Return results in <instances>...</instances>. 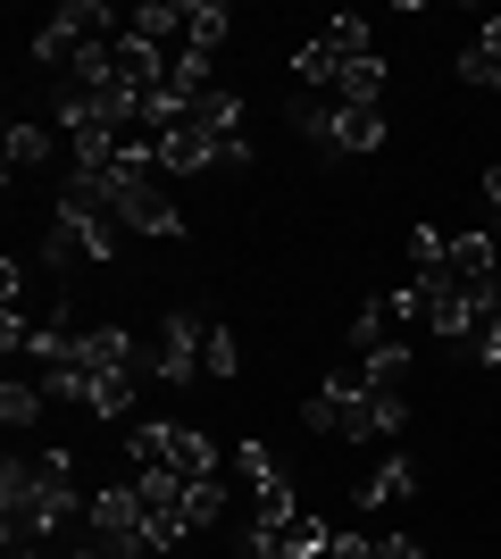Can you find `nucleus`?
Segmentation results:
<instances>
[{
	"mask_svg": "<svg viewBox=\"0 0 501 559\" xmlns=\"http://www.w3.org/2000/svg\"><path fill=\"white\" fill-rule=\"evenodd\" d=\"M151 376H159V384H192V376H201V309H167L159 318Z\"/></svg>",
	"mask_w": 501,
	"mask_h": 559,
	"instance_id": "obj_10",
	"label": "nucleus"
},
{
	"mask_svg": "<svg viewBox=\"0 0 501 559\" xmlns=\"http://www.w3.org/2000/svg\"><path fill=\"white\" fill-rule=\"evenodd\" d=\"M226 9H210V0H184V43L201 50V59H217V50H226Z\"/></svg>",
	"mask_w": 501,
	"mask_h": 559,
	"instance_id": "obj_16",
	"label": "nucleus"
},
{
	"mask_svg": "<svg viewBox=\"0 0 501 559\" xmlns=\"http://www.w3.org/2000/svg\"><path fill=\"white\" fill-rule=\"evenodd\" d=\"M9 559H59V551H9Z\"/></svg>",
	"mask_w": 501,
	"mask_h": 559,
	"instance_id": "obj_23",
	"label": "nucleus"
},
{
	"mask_svg": "<svg viewBox=\"0 0 501 559\" xmlns=\"http://www.w3.org/2000/svg\"><path fill=\"white\" fill-rule=\"evenodd\" d=\"M134 492H143V526H151L159 551H176L184 535H201V526H192V485H184V476L151 467V476H134Z\"/></svg>",
	"mask_w": 501,
	"mask_h": 559,
	"instance_id": "obj_7",
	"label": "nucleus"
},
{
	"mask_svg": "<svg viewBox=\"0 0 501 559\" xmlns=\"http://www.w3.org/2000/svg\"><path fill=\"white\" fill-rule=\"evenodd\" d=\"M50 159V126H9V185Z\"/></svg>",
	"mask_w": 501,
	"mask_h": 559,
	"instance_id": "obj_18",
	"label": "nucleus"
},
{
	"mask_svg": "<svg viewBox=\"0 0 501 559\" xmlns=\"http://www.w3.org/2000/svg\"><path fill=\"white\" fill-rule=\"evenodd\" d=\"M84 526H93V543H100V551H118V559H159V543H151V526H143V492H134V485L93 492Z\"/></svg>",
	"mask_w": 501,
	"mask_h": 559,
	"instance_id": "obj_6",
	"label": "nucleus"
},
{
	"mask_svg": "<svg viewBox=\"0 0 501 559\" xmlns=\"http://www.w3.org/2000/svg\"><path fill=\"white\" fill-rule=\"evenodd\" d=\"M460 75H468L477 93H493V100H501V17H485V34L460 50Z\"/></svg>",
	"mask_w": 501,
	"mask_h": 559,
	"instance_id": "obj_13",
	"label": "nucleus"
},
{
	"mask_svg": "<svg viewBox=\"0 0 501 559\" xmlns=\"http://www.w3.org/2000/svg\"><path fill=\"white\" fill-rule=\"evenodd\" d=\"M151 142H159L167 176H201V167H217V134L201 126V117H167V126H151Z\"/></svg>",
	"mask_w": 501,
	"mask_h": 559,
	"instance_id": "obj_11",
	"label": "nucleus"
},
{
	"mask_svg": "<svg viewBox=\"0 0 501 559\" xmlns=\"http://www.w3.org/2000/svg\"><path fill=\"white\" fill-rule=\"evenodd\" d=\"M409 492H418V460H402V451H393V460L368 476V492H359V501H409Z\"/></svg>",
	"mask_w": 501,
	"mask_h": 559,
	"instance_id": "obj_19",
	"label": "nucleus"
},
{
	"mask_svg": "<svg viewBox=\"0 0 501 559\" xmlns=\"http://www.w3.org/2000/svg\"><path fill=\"white\" fill-rule=\"evenodd\" d=\"M235 368H242V350H235V326L201 309V376H217V384H226Z\"/></svg>",
	"mask_w": 501,
	"mask_h": 559,
	"instance_id": "obj_14",
	"label": "nucleus"
},
{
	"mask_svg": "<svg viewBox=\"0 0 501 559\" xmlns=\"http://www.w3.org/2000/svg\"><path fill=\"white\" fill-rule=\"evenodd\" d=\"M485 201H493V210H501V167H493V176H485Z\"/></svg>",
	"mask_w": 501,
	"mask_h": 559,
	"instance_id": "obj_22",
	"label": "nucleus"
},
{
	"mask_svg": "<svg viewBox=\"0 0 501 559\" xmlns=\"http://www.w3.org/2000/svg\"><path fill=\"white\" fill-rule=\"evenodd\" d=\"M84 510L93 501L75 492L68 451H9V467H0V535H9V551H59Z\"/></svg>",
	"mask_w": 501,
	"mask_h": 559,
	"instance_id": "obj_1",
	"label": "nucleus"
},
{
	"mask_svg": "<svg viewBox=\"0 0 501 559\" xmlns=\"http://www.w3.org/2000/svg\"><path fill=\"white\" fill-rule=\"evenodd\" d=\"M126 226H143V234H159V242H167V234H184V210H176V192H167V185H151L143 201L126 210Z\"/></svg>",
	"mask_w": 501,
	"mask_h": 559,
	"instance_id": "obj_15",
	"label": "nucleus"
},
{
	"mask_svg": "<svg viewBox=\"0 0 501 559\" xmlns=\"http://www.w3.org/2000/svg\"><path fill=\"white\" fill-rule=\"evenodd\" d=\"M368 559H427V551H418L409 535H384V543H368Z\"/></svg>",
	"mask_w": 501,
	"mask_h": 559,
	"instance_id": "obj_21",
	"label": "nucleus"
},
{
	"mask_svg": "<svg viewBox=\"0 0 501 559\" xmlns=\"http://www.w3.org/2000/svg\"><path fill=\"white\" fill-rule=\"evenodd\" d=\"M409 326H418V284L377 293V301L351 309V350H409Z\"/></svg>",
	"mask_w": 501,
	"mask_h": 559,
	"instance_id": "obj_8",
	"label": "nucleus"
},
{
	"mask_svg": "<svg viewBox=\"0 0 501 559\" xmlns=\"http://www.w3.org/2000/svg\"><path fill=\"white\" fill-rule=\"evenodd\" d=\"M235 485L251 492L260 510H285V501H293V485H285V460H276L267 443H235Z\"/></svg>",
	"mask_w": 501,
	"mask_h": 559,
	"instance_id": "obj_12",
	"label": "nucleus"
},
{
	"mask_svg": "<svg viewBox=\"0 0 501 559\" xmlns=\"http://www.w3.org/2000/svg\"><path fill=\"white\" fill-rule=\"evenodd\" d=\"M301 418L318 426V435H334V443H393L402 435V418H409V401H384V393H351V384H318L310 393V409Z\"/></svg>",
	"mask_w": 501,
	"mask_h": 559,
	"instance_id": "obj_3",
	"label": "nucleus"
},
{
	"mask_svg": "<svg viewBox=\"0 0 501 559\" xmlns=\"http://www.w3.org/2000/svg\"><path fill=\"white\" fill-rule=\"evenodd\" d=\"M326 535L334 526H318L310 510H260L251 518V559H310V551H326Z\"/></svg>",
	"mask_w": 501,
	"mask_h": 559,
	"instance_id": "obj_9",
	"label": "nucleus"
},
{
	"mask_svg": "<svg viewBox=\"0 0 501 559\" xmlns=\"http://www.w3.org/2000/svg\"><path fill=\"white\" fill-rule=\"evenodd\" d=\"M43 376H9V384H0V418H9V426H34V418H43Z\"/></svg>",
	"mask_w": 501,
	"mask_h": 559,
	"instance_id": "obj_17",
	"label": "nucleus"
},
{
	"mask_svg": "<svg viewBox=\"0 0 501 559\" xmlns=\"http://www.w3.org/2000/svg\"><path fill=\"white\" fill-rule=\"evenodd\" d=\"M126 460H134V476L167 467V476H184V485H210V476H226V467H217V443L201 435V426H184V418L126 426Z\"/></svg>",
	"mask_w": 501,
	"mask_h": 559,
	"instance_id": "obj_4",
	"label": "nucleus"
},
{
	"mask_svg": "<svg viewBox=\"0 0 501 559\" xmlns=\"http://www.w3.org/2000/svg\"><path fill=\"white\" fill-rule=\"evenodd\" d=\"M293 75L326 100H384V59H377V34L359 17H326L310 43L293 50Z\"/></svg>",
	"mask_w": 501,
	"mask_h": 559,
	"instance_id": "obj_2",
	"label": "nucleus"
},
{
	"mask_svg": "<svg viewBox=\"0 0 501 559\" xmlns=\"http://www.w3.org/2000/svg\"><path fill=\"white\" fill-rule=\"evenodd\" d=\"M443 242H452V234H434V226H418V234H409V267H418V284H434V276H443Z\"/></svg>",
	"mask_w": 501,
	"mask_h": 559,
	"instance_id": "obj_20",
	"label": "nucleus"
},
{
	"mask_svg": "<svg viewBox=\"0 0 501 559\" xmlns=\"http://www.w3.org/2000/svg\"><path fill=\"white\" fill-rule=\"evenodd\" d=\"M293 126H301L318 151L368 159V151L384 142V100H326V93H301V100H293Z\"/></svg>",
	"mask_w": 501,
	"mask_h": 559,
	"instance_id": "obj_5",
	"label": "nucleus"
}]
</instances>
